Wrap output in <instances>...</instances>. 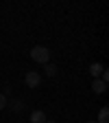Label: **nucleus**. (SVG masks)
<instances>
[{"mask_svg":"<svg viewBox=\"0 0 109 123\" xmlns=\"http://www.w3.org/2000/svg\"><path fill=\"white\" fill-rule=\"evenodd\" d=\"M31 59L46 66L50 62V51L46 49V46H33V49H31Z\"/></svg>","mask_w":109,"mask_h":123,"instance_id":"f257e3e1","label":"nucleus"},{"mask_svg":"<svg viewBox=\"0 0 109 123\" xmlns=\"http://www.w3.org/2000/svg\"><path fill=\"white\" fill-rule=\"evenodd\" d=\"M24 84H26V88H37L42 84V75L37 70H28L26 77H24Z\"/></svg>","mask_w":109,"mask_h":123,"instance_id":"f03ea898","label":"nucleus"},{"mask_svg":"<svg viewBox=\"0 0 109 123\" xmlns=\"http://www.w3.org/2000/svg\"><path fill=\"white\" fill-rule=\"evenodd\" d=\"M48 119H46L44 110H33L31 112V123H46Z\"/></svg>","mask_w":109,"mask_h":123,"instance_id":"7ed1b4c3","label":"nucleus"},{"mask_svg":"<svg viewBox=\"0 0 109 123\" xmlns=\"http://www.w3.org/2000/svg\"><path fill=\"white\" fill-rule=\"evenodd\" d=\"M105 88H107V84H105L103 79H94V84H92V90H94L96 95H103Z\"/></svg>","mask_w":109,"mask_h":123,"instance_id":"20e7f679","label":"nucleus"},{"mask_svg":"<svg viewBox=\"0 0 109 123\" xmlns=\"http://www.w3.org/2000/svg\"><path fill=\"white\" fill-rule=\"evenodd\" d=\"M109 121V108L105 105V108H100V112H98V121L96 123H107Z\"/></svg>","mask_w":109,"mask_h":123,"instance_id":"39448f33","label":"nucleus"},{"mask_svg":"<svg viewBox=\"0 0 109 123\" xmlns=\"http://www.w3.org/2000/svg\"><path fill=\"white\" fill-rule=\"evenodd\" d=\"M89 73L94 75V79H98L100 73H103V64H92V66H89Z\"/></svg>","mask_w":109,"mask_h":123,"instance_id":"423d86ee","label":"nucleus"},{"mask_svg":"<svg viewBox=\"0 0 109 123\" xmlns=\"http://www.w3.org/2000/svg\"><path fill=\"white\" fill-rule=\"evenodd\" d=\"M46 75H48V77H55L57 75V66L55 64H46Z\"/></svg>","mask_w":109,"mask_h":123,"instance_id":"0eeeda50","label":"nucleus"},{"mask_svg":"<svg viewBox=\"0 0 109 123\" xmlns=\"http://www.w3.org/2000/svg\"><path fill=\"white\" fill-rule=\"evenodd\" d=\"M7 105V95H0V110Z\"/></svg>","mask_w":109,"mask_h":123,"instance_id":"6e6552de","label":"nucleus"},{"mask_svg":"<svg viewBox=\"0 0 109 123\" xmlns=\"http://www.w3.org/2000/svg\"><path fill=\"white\" fill-rule=\"evenodd\" d=\"M46 123H55V121H46Z\"/></svg>","mask_w":109,"mask_h":123,"instance_id":"1a4fd4ad","label":"nucleus"},{"mask_svg":"<svg viewBox=\"0 0 109 123\" xmlns=\"http://www.w3.org/2000/svg\"><path fill=\"white\" fill-rule=\"evenodd\" d=\"M87 123H96V121H87Z\"/></svg>","mask_w":109,"mask_h":123,"instance_id":"9d476101","label":"nucleus"}]
</instances>
